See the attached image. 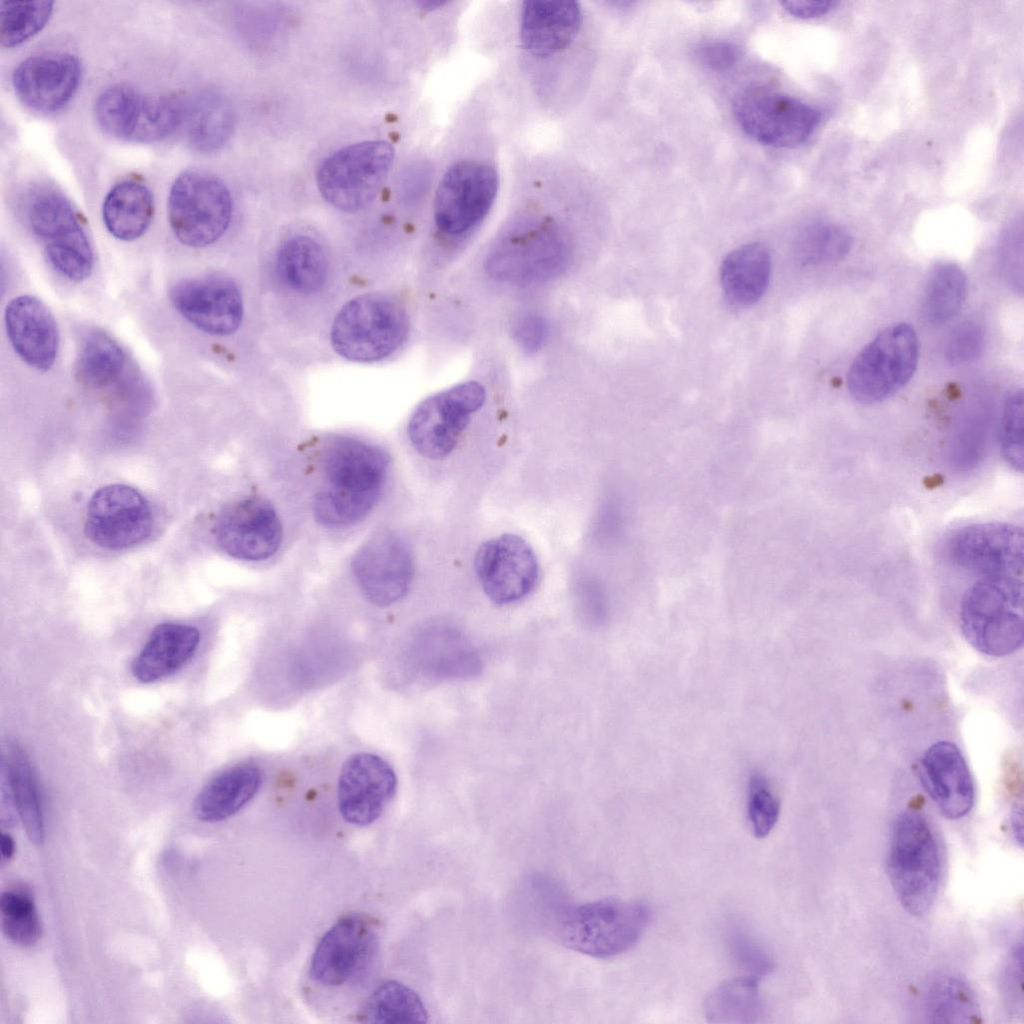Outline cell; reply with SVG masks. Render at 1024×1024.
Masks as SVG:
<instances>
[{"mask_svg":"<svg viewBox=\"0 0 1024 1024\" xmlns=\"http://www.w3.org/2000/svg\"><path fill=\"white\" fill-rule=\"evenodd\" d=\"M388 466V455L377 446L348 437L330 441L323 455L328 489L314 503L318 521L347 526L362 520L379 497Z\"/></svg>","mask_w":1024,"mask_h":1024,"instance_id":"cell-1","label":"cell"},{"mask_svg":"<svg viewBox=\"0 0 1024 1024\" xmlns=\"http://www.w3.org/2000/svg\"><path fill=\"white\" fill-rule=\"evenodd\" d=\"M22 212L58 274L73 282H82L91 275L92 242L79 212L62 192L46 184L35 185L22 199Z\"/></svg>","mask_w":1024,"mask_h":1024,"instance_id":"cell-2","label":"cell"},{"mask_svg":"<svg viewBox=\"0 0 1024 1024\" xmlns=\"http://www.w3.org/2000/svg\"><path fill=\"white\" fill-rule=\"evenodd\" d=\"M571 252L569 237L558 224L543 218L521 219L498 238L485 267L502 282L542 283L563 273Z\"/></svg>","mask_w":1024,"mask_h":1024,"instance_id":"cell-3","label":"cell"},{"mask_svg":"<svg viewBox=\"0 0 1024 1024\" xmlns=\"http://www.w3.org/2000/svg\"><path fill=\"white\" fill-rule=\"evenodd\" d=\"M888 874L902 907L921 917L932 907L941 879V858L935 834L919 812L904 811L892 825Z\"/></svg>","mask_w":1024,"mask_h":1024,"instance_id":"cell-4","label":"cell"},{"mask_svg":"<svg viewBox=\"0 0 1024 1024\" xmlns=\"http://www.w3.org/2000/svg\"><path fill=\"white\" fill-rule=\"evenodd\" d=\"M961 629L979 652L993 657L1014 653L1023 644V582L982 578L964 594Z\"/></svg>","mask_w":1024,"mask_h":1024,"instance_id":"cell-5","label":"cell"},{"mask_svg":"<svg viewBox=\"0 0 1024 1024\" xmlns=\"http://www.w3.org/2000/svg\"><path fill=\"white\" fill-rule=\"evenodd\" d=\"M650 918L649 906L640 901L595 900L566 910L558 923V937L571 950L595 958H610L632 948Z\"/></svg>","mask_w":1024,"mask_h":1024,"instance_id":"cell-6","label":"cell"},{"mask_svg":"<svg viewBox=\"0 0 1024 1024\" xmlns=\"http://www.w3.org/2000/svg\"><path fill=\"white\" fill-rule=\"evenodd\" d=\"M403 305L384 293H369L346 303L331 328L333 349L355 362H374L392 354L408 332Z\"/></svg>","mask_w":1024,"mask_h":1024,"instance_id":"cell-7","label":"cell"},{"mask_svg":"<svg viewBox=\"0 0 1024 1024\" xmlns=\"http://www.w3.org/2000/svg\"><path fill=\"white\" fill-rule=\"evenodd\" d=\"M394 162V149L384 140H369L338 149L316 173L322 197L344 212L368 207L377 197Z\"/></svg>","mask_w":1024,"mask_h":1024,"instance_id":"cell-8","label":"cell"},{"mask_svg":"<svg viewBox=\"0 0 1024 1024\" xmlns=\"http://www.w3.org/2000/svg\"><path fill=\"white\" fill-rule=\"evenodd\" d=\"M918 358L913 327L897 323L884 328L854 359L847 375L849 393L863 404L886 400L909 382Z\"/></svg>","mask_w":1024,"mask_h":1024,"instance_id":"cell-9","label":"cell"},{"mask_svg":"<svg viewBox=\"0 0 1024 1024\" xmlns=\"http://www.w3.org/2000/svg\"><path fill=\"white\" fill-rule=\"evenodd\" d=\"M232 210L226 185L206 172H182L170 188L168 220L183 245L200 248L216 242L229 227Z\"/></svg>","mask_w":1024,"mask_h":1024,"instance_id":"cell-10","label":"cell"},{"mask_svg":"<svg viewBox=\"0 0 1024 1024\" xmlns=\"http://www.w3.org/2000/svg\"><path fill=\"white\" fill-rule=\"evenodd\" d=\"M733 113L747 135L778 148H792L806 142L822 121L819 109L763 86L741 91L734 100Z\"/></svg>","mask_w":1024,"mask_h":1024,"instance_id":"cell-11","label":"cell"},{"mask_svg":"<svg viewBox=\"0 0 1024 1024\" xmlns=\"http://www.w3.org/2000/svg\"><path fill=\"white\" fill-rule=\"evenodd\" d=\"M485 388L478 382L458 384L422 401L408 423L413 447L424 457L440 460L456 448L471 417L484 405Z\"/></svg>","mask_w":1024,"mask_h":1024,"instance_id":"cell-12","label":"cell"},{"mask_svg":"<svg viewBox=\"0 0 1024 1024\" xmlns=\"http://www.w3.org/2000/svg\"><path fill=\"white\" fill-rule=\"evenodd\" d=\"M499 176L491 165L462 160L451 165L437 187L434 221L445 235L457 237L475 228L494 204Z\"/></svg>","mask_w":1024,"mask_h":1024,"instance_id":"cell-13","label":"cell"},{"mask_svg":"<svg viewBox=\"0 0 1024 1024\" xmlns=\"http://www.w3.org/2000/svg\"><path fill=\"white\" fill-rule=\"evenodd\" d=\"M947 561L983 578L1023 576V530L1007 523H980L961 527L944 543Z\"/></svg>","mask_w":1024,"mask_h":1024,"instance_id":"cell-14","label":"cell"},{"mask_svg":"<svg viewBox=\"0 0 1024 1024\" xmlns=\"http://www.w3.org/2000/svg\"><path fill=\"white\" fill-rule=\"evenodd\" d=\"M153 514L149 502L135 488L109 484L91 496L85 514L84 532L95 545L124 550L147 539Z\"/></svg>","mask_w":1024,"mask_h":1024,"instance_id":"cell-15","label":"cell"},{"mask_svg":"<svg viewBox=\"0 0 1024 1024\" xmlns=\"http://www.w3.org/2000/svg\"><path fill=\"white\" fill-rule=\"evenodd\" d=\"M474 570L486 596L498 605L521 601L534 590L539 578L532 547L515 534L482 543L474 557Z\"/></svg>","mask_w":1024,"mask_h":1024,"instance_id":"cell-16","label":"cell"},{"mask_svg":"<svg viewBox=\"0 0 1024 1024\" xmlns=\"http://www.w3.org/2000/svg\"><path fill=\"white\" fill-rule=\"evenodd\" d=\"M377 947L372 922L361 914L337 920L321 937L310 962L311 978L325 986L343 985L370 963Z\"/></svg>","mask_w":1024,"mask_h":1024,"instance_id":"cell-17","label":"cell"},{"mask_svg":"<svg viewBox=\"0 0 1024 1024\" xmlns=\"http://www.w3.org/2000/svg\"><path fill=\"white\" fill-rule=\"evenodd\" d=\"M352 570L366 598L387 606L408 592L414 577L413 555L403 538L382 532L357 551Z\"/></svg>","mask_w":1024,"mask_h":1024,"instance_id":"cell-18","label":"cell"},{"mask_svg":"<svg viewBox=\"0 0 1024 1024\" xmlns=\"http://www.w3.org/2000/svg\"><path fill=\"white\" fill-rule=\"evenodd\" d=\"M169 297L175 310L204 333L229 335L242 322V296L228 278L203 276L182 279L172 286Z\"/></svg>","mask_w":1024,"mask_h":1024,"instance_id":"cell-19","label":"cell"},{"mask_svg":"<svg viewBox=\"0 0 1024 1024\" xmlns=\"http://www.w3.org/2000/svg\"><path fill=\"white\" fill-rule=\"evenodd\" d=\"M81 74L76 56L47 52L23 60L13 72L12 84L25 106L50 114L68 105L78 90Z\"/></svg>","mask_w":1024,"mask_h":1024,"instance_id":"cell-20","label":"cell"},{"mask_svg":"<svg viewBox=\"0 0 1024 1024\" xmlns=\"http://www.w3.org/2000/svg\"><path fill=\"white\" fill-rule=\"evenodd\" d=\"M396 787L395 772L381 757L372 753L352 755L339 776V811L351 824H371L393 798Z\"/></svg>","mask_w":1024,"mask_h":1024,"instance_id":"cell-21","label":"cell"},{"mask_svg":"<svg viewBox=\"0 0 1024 1024\" xmlns=\"http://www.w3.org/2000/svg\"><path fill=\"white\" fill-rule=\"evenodd\" d=\"M219 546L230 556L247 561L271 557L282 538L274 508L261 498L240 500L226 508L215 526Z\"/></svg>","mask_w":1024,"mask_h":1024,"instance_id":"cell-22","label":"cell"},{"mask_svg":"<svg viewBox=\"0 0 1024 1024\" xmlns=\"http://www.w3.org/2000/svg\"><path fill=\"white\" fill-rule=\"evenodd\" d=\"M4 322L17 356L36 371H49L57 358L59 331L48 307L34 296L20 295L6 305Z\"/></svg>","mask_w":1024,"mask_h":1024,"instance_id":"cell-23","label":"cell"},{"mask_svg":"<svg viewBox=\"0 0 1024 1024\" xmlns=\"http://www.w3.org/2000/svg\"><path fill=\"white\" fill-rule=\"evenodd\" d=\"M922 784L949 819H960L973 807V778L960 749L952 742L939 741L924 753L920 763Z\"/></svg>","mask_w":1024,"mask_h":1024,"instance_id":"cell-24","label":"cell"},{"mask_svg":"<svg viewBox=\"0 0 1024 1024\" xmlns=\"http://www.w3.org/2000/svg\"><path fill=\"white\" fill-rule=\"evenodd\" d=\"M582 19L581 7L575 1H525L520 16L521 46L537 57L553 55L570 45Z\"/></svg>","mask_w":1024,"mask_h":1024,"instance_id":"cell-25","label":"cell"},{"mask_svg":"<svg viewBox=\"0 0 1024 1024\" xmlns=\"http://www.w3.org/2000/svg\"><path fill=\"white\" fill-rule=\"evenodd\" d=\"M235 123L233 105L222 92L204 89L183 96V115L179 132L194 150H219L232 136Z\"/></svg>","mask_w":1024,"mask_h":1024,"instance_id":"cell-26","label":"cell"},{"mask_svg":"<svg viewBox=\"0 0 1024 1024\" xmlns=\"http://www.w3.org/2000/svg\"><path fill=\"white\" fill-rule=\"evenodd\" d=\"M200 633L194 626L179 623L157 625L134 658L132 675L141 683H153L173 674L194 655Z\"/></svg>","mask_w":1024,"mask_h":1024,"instance_id":"cell-27","label":"cell"},{"mask_svg":"<svg viewBox=\"0 0 1024 1024\" xmlns=\"http://www.w3.org/2000/svg\"><path fill=\"white\" fill-rule=\"evenodd\" d=\"M772 270L768 248L752 242L731 251L723 260L720 283L725 297L734 305L747 307L763 296Z\"/></svg>","mask_w":1024,"mask_h":1024,"instance_id":"cell-28","label":"cell"},{"mask_svg":"<svg viewBox=\"0 0 1024 1024\" xmlns=\"http://www.w3.org/2000/svg\"><path fill=\"white\" fill-rule=\"evenodd\" d=\"M260 770L248 764L231 767L211 779L194 801V814L203 822H218L243 808L258 792Z\"/></svg>","mask_w":1024,"mask_h":1024,"instance_id":"cell-29","label":"cell"},{"mask_svg":"<svg viewBox=\"0 0 1024 1024\" xmlns=\"http://www.w3.org/2000/svg\"><path fill=\"white\" fill-rule=\"evenodd\" d=\"M154 215L151 190L142 181L127 178L106 194L102 218L108 232L118 240L134 241L149 228Z\"/></svg>","mask_w":1024,"mask_h":1024,"instance_id":"cell-30","label":"cell"},{"mask_svg":"<svg viewBox=\"0 0 1024 1024\" xmlns=\"http://www.w3.org/2000/svg\"><path fill=\"white\" fill-rule=\"evenodd\" d=\"M74 372L80 384L91 389L120 384L127 372L126 354L109 334L89 331L78 349Z\"/></svg>","mask_w":1024,"mask_h":1024,"instance_id":"cell-31","label":"cell"},{"mask_svg":"<svg viewBox=\"0 0 1024 1024\" xmlns=\"http://www.w3.org/2000/svg\"><path fill=\"white\" fill-rule=\"evenodd\" d=\"M277 268L289 287L305 294L321 289L328 276L323 247L307 235H294L281 245Z\"/></svg>","mask_w":1024,"mask_h":1024,"instance_id":"cell-32","label":"cell"},{"mask_svg":"<svg viewBox=\"0 0 1024 1024\" xmlns=\"http://www.w3.org/2000/svg\"><path fill=\"white\" fill-rule=\"evenodd\" d=\"M6 777L15 807L28 838L36 845L44 841V820L35 773L25 751L17 743L9 746Z\"/></svg>","mask_w":1024,"mask_h":1024,"instance_id":"cell-33","label":"cell"},{"mask_svg":"<svg viewBox=\"0 0 1024 1024\" xmlns=\"http://www.w3.org/2000/svg\"><path fill=\"white\" fill-rule=\"evenodd\" d=\"M758 979L746 976L726 980L707 995L704 1011L710 1023H754L763 1014Z\"/></svg>","mask_w":1024,"mask_h":1024,"instance_id":"cell-34","label":"cell"},{"mask_svg":"<svg viewBox=\"0 0 1024 1024\" xmlns=\"http://www.w3.org/2000/svg\"><path fill=\"white\" fill-rule=\"evenodd\" d=\"M428 1016L421 997L394 980L378 985L360 1012L362 1021L368 1023H425Z\"/></svg>","mask_w":1024,"mask_h":1024,"instance_id":"cell-35","label":"cell"},{"mask_svg":"<svg viewBox=\"0 0 1024 1024\" xmlns=\"http://www.w3.org/2000/svg\"><path fill=\"white\" fill-rule=\"evenodd\" d=\"M966 291V275L957 264H937L924 290L921 305L924 320L930 324H941L951 319L961 308Z\"/></svg>","mask_w":1024,"mask_h":1024,"instance_id":"cell-36","label":"cell"},{"mask_svg":"<svg viewBox=\"0 0 1024 1024\" xmlns=\"http://www.w3.org/2000/svg\"><path fill=\"white\" fill-rule=\"evenodd\" d=\"M429 669L440 678H465L477 674L480 658L463 635L454 628H436L429 635Z\"/></svg>","mask_w":1024,"mask_h":1024,"instance_id":"cell-37","label":"cell"},{"mask_svg":"<svg viewBox=\"0 0 1024 1024\" xmlns=\"http://www.w3.org/2000/svg\"><path fill=\"white\" fill-rule=\"evenodd\" d=\"M925 1011L932 1022H978L981 1017L974 990L958 976L940 977L932 983L926 992Z\"/></svg>","mask_w":1024,"mask_h":1024,"instance_id":"cell-38","label":"cell"},{"mask_svg":"<svg viewBox=\"0 0 1024 1024\" xmlns=\"http://www.w3.org/2000/svg\"><path fill=\"white\" fill-rule=\"evenodd\" d=\"M143 95L126 84H114L104 89L94 106L99 127L113 138L132 142Z\"/></svg>","mask_w":1024,"mask_h":1024,"instance_id":"cell-39","label":"cell"},{"mask_svg":"<svg viewBox=\"0 0 1024 1024\" xmlns=\"http://www.w3.org/2000/svg\"><path fill=\"white\" fill-rule=\"evenodd\" d=\"M852 247V237L843 227L827 222L806 226L798 235L795 254L804 266L830 264L843 259Z\"/></svg>","mask_w":1024,"mask_h":1024,"instance_id":"cell-40","label":"cell"},{"mask_svg":"<svg viewBox=\"0 0 1024 1024\" xmlns=\"http://www.w3.org/2000/svg\"><path fill=\"white\" fill-rule=\"evenodd\" d=\"M989 441V417L982 411L965 415L951 431L948 440L947 457L950 466L961 472L974 469L985 457Z\"/></svg>","mask_w":1024,"mask_h":1024,"instance_id":"cell-41","label":"cell"},{"mask_svg":"<svg viewBox=\"0 0 1024 1024\" xmlns=\"http://www.w3.org/2000/svg\"><path fill=\"white\" fill-rule=\"evenodd\" d=\"M52 1H1L0 43L12 48L24 43L48 23L53 12Z\"/></svg>","mask_w":1024,"mask_h":1024,"instance_id":"cell-42","label":"cell"},{"mask_svg":"<svg viewBox=\"0 0 1024 1024\" xmlns=\"http://www.w3.org/2000/svg\"><path fill=\"white\" fill-rule=\"evenodd\" d=\"M0 912L2 932L14 944L30 946L41 937V922L34 901L26 892L4 891Z\"/></svg>","mask_w":1024,"mask_h":1024,"instance_id":"cell-43","label":"cell"},{"mask_svg":"<svg viewBox=\"0 0 1024 1024\" xmlns=\"http://www.w3.org/2000/svg\"><path fill=\"white\" fill-rule=\"evenodd\" d=\"M780 799L769 779L760 771H753L748 781L747 815L753 835L766 837L776 825L780 815Z\"/></svg>","mask_w":1024,"mask_h":1024,"instance_id":"cell-44","label":"cell"},{"mask_svg":"<svg viewBox=\"0 0 1024 1024\" xmlns=\"http://www.w3.org/2000/svg\"><path fill=\"white\" fill-rule=\"evenodd\" d=\"M1003 457L1016 471L1023 470V393L1010 394L1004 404L999 426Z\"/></svg>","mask_w":1024,"mask_h":1024,"instance_id":"cell-45","label":"cell"},{"mask_svg":"<svg viewBox=\"0 0 1024 1024\" xmlns=\"http://www.w3.org/2000/svg\"><path fill=\"white\" fill-rule=\"evenodd\" d=\"M984 340V330L979 323L973 320L964 321L950 333L946 357L953 364L972 362L981 355Z\"/></svg>","mask_w":1024,"mask_h":1024,"instance_id":"cell-46","label":"cell"},{"mask_svg":"<svg viewBox=\"0 0 1024 1024\" xmlns=\"http://www.w3.org/2000/svg\"><path fill=\"white\" fill-rule=\"evenodd\" d=\"M549 331V324L543 316L527 313L514 322L512 335L524 352L534 354L545 345Z\"/></svg>","mask_w":1024,"mask_h":1024,"instance_id":"cell-47","label":"cell"},{"mask_svg":"<svg viewBox=\"0 0 1024 1024\" xmlns=\"http://www.w3.org/2000/svg\"><path fill=\"white\" fill-rule=\"evenodd\" d=\"M695 55L706 68L725 71L738 62L741 51L738 45L730 41L708 40L697 46Z\"/></svg>","mask_w":1024,"mask_h":1024,"instance_id":"cell-48","label":"cell"},{"mask_svg":"<svg viewBox=\"0 0 1024 1024\" xmlns=\"http://www.w3.org/2000/svg\"><path fill=\"white\" fill-rule=\"evenodd\" d=\"M733 954L739 965L749 971L751 977L758 979L772 968L767 954L745 935H736L733 941Z\"/></svg>","mask_w":1024,"mask_h":1024,"instance_id":"cell-49","label":"cell"},{"mask_svg":"<svg viewBox=\"0 0 1024 1024\" xmlns=\"http://www.w3.org/2000/svg\"><path fill=\"white\" fill-rule=\"evenodd\" d=\"M837 3L829 0H787L781 2L791 15L801 19L821 17L831 11Z\"/></svg>","mask_w":1024,"mask_h":1024,"instance_id":"cell-50","label":"cell"},{"mask_svg":"<svg viewBox=\"0 0 1024 1024\" xmlns=\"http://www.w3.org/2000/svg\"><path fill=\"white\" fill-rule=\"evenodd\" d=\"M1011 830L1014 839L1022 846L1023 842V817L1022 808L1015 807L1011 815Z\"/></svg>","mask_w":1024,"mask_h":1024,"instance_id":"cell-51","label":"cell"},{"mask_svg":"<svg viewBox=\"0 0 1024 1024\" xmlns=\"http://www.w3.org/2000/svg\"><path fill=\"white\" fill-rule=\"evenodd\" d=\"M1 857L3 860H10L15 853V841L9 833H1Z\"/></svg>","mask_w":1024,"mask_h":1024,"instance_id":"cell-52","label":"cell"},{"mask_svg":"<svg viewBox=\"0 0 1024 1024\" xmlns=\"http://www.w3.org/2000/svg\"><path fill=\"white\" fill-rule=\"evenodd\" d=\"M445 3L446 2H441V1H420V2H418V5L422 9L431 10V9H434V8H436L438 6H442Z\"/></svg>","mask_w":1024,"mask_h":1024,"instance_id":"cell-53","label":"cell"}]
</instances>
